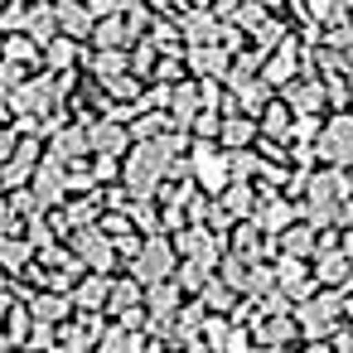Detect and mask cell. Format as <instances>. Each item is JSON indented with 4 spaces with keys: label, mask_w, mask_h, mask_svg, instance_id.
<instances>
[{
    "label": "cell",
    "mask_w": 353,
    "mask_h": 353,
    "mask_svg": "<svg viewBox=\"0 0 353 353\" xmlns=\"http://www.w3.org/2000/svg\"><path fill=\"white\" fill-rule=\"evenodd\" d=\"M170 165H174V155L160 141H141V145H131V155L121 165V179H126V189L136 199H155L165 189V179H170Z\"/></svg>",
    "instance_id": "cell-1"
},
{
    "label": "cell",
    "mask_w": 353,
    "mask_h": 353,
    "mask_svg": "<svg viewBox=\"0 0 353 353\" xmlns=\"http://www.w3.org/2000/svg\"><path fill=\"white\" fill-rule=\"evenodd\" d=\"M310 155L324 170H353V112H334L329 121H319Z\"/></svg>",
    "instance_id": "cell-2"
},
{
    "label": "cell",
    "mask_w": 353,
    "mask_h": 353,
    "mask_svg": "<svg viewBox=\"0 0 353 353\" xmlns=\"http://www.w3.org/2000/svg\"><path fill=\"white\" fill-rule=\"evenodd\" d=\"M189 179H194V189H199L203 199H218V194L232 184L228 155H223L218 145H208V141H194V145H189Z\"/></svg>",
    "instance_id": "cell-3"
},
{
    "label": "cell",
    "mask_w": 353,
    "mask_h": 353,
    "mask_svg": "<svg viewBox=\"0 0 353 353\" xmlns=\"http://www.w3.org/2000/svg\"><path fill=\"white\" fill-rule=\"evenodd\" d=\"M179 271V256H174V242L170 237H160V232H150L145 242H141V252L131 256V281H141V285H155V281H170Z\"/></svg>",
    "instance_id": "cell-4"
},
{
    "label": "cell",
    "mask_w": 353,
    "mask_h": 353,
    "mask_svg": "<svg viewBox=\"0 0 353 353\" xmlns=\"http://www.w3.org/2000/svg\"><path fill=\"white\" fill-rule=\"evenodd\" d=\"M310 281H314V290H334V295H343V290H353V261L334 247V252H314V261H310Z\"/></svg>",
    "instance_id": "cell-5"
},
{
    "label": "cell",
    "mask_w": 353,
    "mask_h": 353,
    "mask_svg": "<svg viewBox=\"0 0 353 353\" xmlns=\"http://www.w3.org/2000/svg\"><path fill=\"white\" fill-rule=\"evenodd\" d=\"M271 276H276V290L290 300V305H300V300H310L314 295V281H310V261H295V256H276L271 261Z\"/></svg>",
    "instance_id": "cell-6"
},
{
    "label": "cell",
    "mask_w": 353,
    "mask_h": 353,
    "mask_svg": "<svg viewBox=\"0 0 353 353\" xmlns=\"http://www.w3.org/2000/svg\"><path fill=\"white\" fill-rule=\"evenodd\" d=\"M252 223H256L266 237H281L290 223H300V203H290V199H281V194H261Z\"/></svg>",
    "instance_id": "cell-7"
},
{
    "label": "cell",
    "mask_w": 353,
    "mask_h": 353,
    "mask_svg": "<svg viewBox=\"0 0 353 353\" xmlns=\"http://www.w3.org/2000/svg\"><path fill=\"white\" fill-rule=\"evenodd\" d=\"M319 252V232L310 223H290L281 237H276V256H295V261H314Z\"/></svg>",
    "instance_id": "cell-8"
},
{
    "label": "cell",
    "mask_w": 353,
    "mask_h": 353,
    "mask_svg": "<svg viewBox=\"0 0 353 353\" xmlns=\"http://www.w3.org/2000/svg\"><path fill=\"white\" fill-rule=\"evenodd\" d=\"M261 136H256V121L252 117H223V131H218V150L223 155H237V150H252Z\"/></svg>",
    "instance_id": "cell-9"
},
{
    "label": "cell",
    "mask_w": 353,
    "mask_h": 353,
    "mask_svg": "<svg viewBox=\"0 0 353 353\" xmlns=\"http://www.w3.org/2000/svg\"><path fill=\"white\" fill-rule=\"evenodd\" d=\"M256 199H261V194H256V184H252V179H232V184H228V189L218 194L223 213H228V218H237V223L256 213Z\"/></svg>",
    "instance_id": "cell-10"
},
{
    "label": "cell",
    "mask_w": 353,
    "mask_h": 353,
    "mask_svg": "<svg viewBox=\"0 0 353 353\" xmlns=\"http://www.w3.org/2000/svg\"><path fill=\"white\" fill-rule=\"evenodd\" d=\"M92 39H97V49H126V44H136L131 39V30H126V15H102V20H92Z\"/></svg>",
    "instance_id": "cell-11"
},
{
    "label": "cell",
    "mask_w": 353,
    "mask_h": 353,
    "mask_svg": "<svg viewBox=\"0 0 353 353\" xmlns=\"http://www.w3.org/2000/svg\"><path fill=\"white\" fill-rule=\"evenodd\" d=\"M54 20H59L73 39H88V34H92V10H88V6H78V0H59Z\"/></svg>",
    "instance_id": "cell-12"
},
{
    "label": "cell",
    "mask_w": 353,
    "mask_h": 353,
    "mask_svg": "<svg viewBox=\"0 0 353 353\" xmlns=\"http://www.w3.org/2000/svg\"><path fill=\"white\" fill-rule=\"evenodd\" d=\"M88 141H92V145H97L107 160H117V150H126V145H131V136H126V121H102V126H97Z\"/></svg>",
    "instance_id": "cell-13"
},
{
    "label": "cell",
    "mask_w": 353,
    "mask_h": 353,
    "mask_svg": "<svg viewBox=\"0 0 353 353\" xmlns=\"http://www.w3.org/2000/svg\"><path fill=\"white\" fill-rule=\"evenodd\" d=\"M78 252L97 266V271H112V247H107V237L102 232H88V237H78Z\"/></svg>",
    "instance_id": "cell-14"
},
{
    "label": "cell",
    "mask_w": 353,
    "mask_h": 353,
    "mask_svg": "<svg viewBox=\"0 0 353 353\" xmlns=\"http://www.w3.org/2000/svg\"><path fill=\"white\" fill-rule=\"evenodd\" d=\"M107 290H112V281L107 276H97V281H83V290H78V305H107Z\"/></svg>",
    "instance_id": "cell-15"
},
{
    "label": "cell",
    "mask_w": 353,
    "mask_h": 353,
    "mask_svg": "<svg viewBox=\"0 0 353 353\" xmlns=\"http://www.w3.org/2000/svg\"><path fill=\"white\" fill-rule=\"evenodd\" d=\"M343 324H353V290H343Z\"/></svg>",
    "instance_id": "cell-16"
}]
</instances>
